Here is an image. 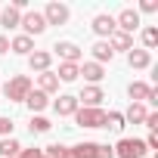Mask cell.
Returning <instances> with one entry per match:
<instances>
[{
	"label": "cell",
	"mask_w": 158,
	"mask_h": 158,
	"mask_svg": "<svg viewBox=\"0 0 158 158\" xmlns=\"http://www.w3.org/2000/svg\"><path fill=\"white\" fill-rule=\"evenodd\" d=\"M115 28L133 37V31L139 28V13H136V10H121V16L115 19Z\"/></svg>",
	"instance_id": "cell-5"
},
{
	"label": "cell",
	"mask_w": 158,
	"mask_h": 158,
	"mask_svg": "<svg viewBox=\"0 0 158 158\" xmlns=\"http://www.w3.org/2000/svg\"><path fill=\"white\" fill-rule=\"evenodd\" d=\"M99 37H109L112 31H115V19L109 16V13H99V16H93V25H90Z\"/></svg>",
	"instance_id": "cell-9"
},
{
	"label": "cell",
	"mask_w": 158,
	"mask_h": 158,
	"mask_svg": "<svg viewBox=\"0 0 158 158\" xmlns=\"http://www.w3.org/2000/svg\"><path fill=\"white\" fill-rule=\"evenodd\" d=\"M139 10H143V13H158V3H155V0H143Z\"/></svg>",
	"instance_id": "cell-32"
},
{
	"label": "cell",
	"mask_w": 158,
	"mask_h": 158,
	"mask_svg": "<svg viewBox=\"0 0 158 158\" xmlns=\"http://www.w3.org/2000/svg\"><path fill=\"white\" fill-rule=\"evenodd\" d=\"M127 62H130V68H149L152 65V56H149V50H130L127 53Z\"/></svg>",
	"instance_id": "cell-16"
},
{
	"label": "cell",
	"mask_w": 158,
	"mask_h": 158,
	"mask_svg": "<svg viewBox=\"0 0 158 158\" xmlns=\"http://www.w3.org/2000/svg\"><path fill=\"white\" fill-rule=\"evenodd\" d=\"M102 99H106V96H102L99 87H84V93L77 96V102H84V109H99Z\"/></svg>",
	"instance_id": "cell-10"
},
{
	"label": "cell",
	"mask_w": 158,
	"mask_h": 158,
	"mask_svg": "<svg viewBox=\"0 0 158 158\" xmlns=\"http://www.w3.org/2000/svg\"><path fill=\"white\" fill-rule=\"evenodd\" d=\"M50 62H53V53H47V50H34L31 56H28V65H31V71H50Z\"/></svg>",
	"instance_id": "cell-8"
},
{
	"label": "cell",
	"mask_w": 158,
	"mask_h": 158,
	"mask_svg": "<svg viewBox=\"0 0 158 158\" xmlns=\"http://www.w3.org/2000/svg\"><path fill=\"white\" fill-rule=\"evenodd\" d=\"M19 25L25 28V37H34V34H44V31H47V22H44L40 13H25Z\"/></svg>",
	"instance_id": "cell-6"
},
{
	"label": "cell",
	"mask_w": 158,
	"mask_h": 158,
	"mask_svg": "<svg viewBox=\"0 0 158 158\" xmlns=\"http://www.w3.org/2000/svg\"><path fill=\"white\" fill-rule=\"evenodd\" d=\"M146 115H149V109H146L143 102H130V109H127V115H124V118H127L130 124H143V121H146Z\"/></svg>",
	"instance_id": "cell-20"
},
{
	"label": "cell",
	"mask_w": 158,
	"mask_h": 158,
	"mask_svg": "<svg viewBox=\"0 0 158 158\" xmlns=\"http://www.w3.org/2000/svg\"><path fill=\"white\" fill-rule=\"evenodd\" d=\"M77 74H81V65H74V62H62V65H59V71H56L59 81H74Z\"/></svg>",
	"instance_id": "cell-22"
},
{
	"label": "cell",
	"mask_w": 158,
	"mask_h": 158,
	"mask_svg": "<svg viewBox=\"0 0 158 158\" xmlns=\"http://www.w3.org/2000/svg\"><path fill=\"white\" fill-rule=\"evenodd\" d=\"M74 112H77V96L62 93V96L56 99V115H74Z\"/></svg>",
	"instance_id": "cell-13"
},
{
	"label": "cell",
	"mask_w": 158,
	"mask_h": 158,
	"mask_svg": "<svg viewBox=\"0 0 158 158\" xmlns=\"http://www.w3.org/2000/svg\"><path fill=\"white\" fill-rule=\"evenodd\" d=\"M3 53H10V40H6L3 34H0V56H3Z\"/></svg>",
	"instance_id": "cell-34"
},
{
	"label": "cell",
	"mask_w": 158,
	"mask_h": 158,
	"mask_svg": "<svg viewBox=\"0 0 158 158\" xmlns=\"http://www.w3.org/2000/svg\"><path fill=\"white\" fill-rule=\"evenodd\" d=\"M112 149H115V155H121V158H143V155H146L143 139H118V146H112Z\"/></svg>",
	"instance_id": "cell-3"
},
{
	"label": "cell",
	"mask_w": 158,
	"mask_h": 158,
	"mask_svg": "<svg viewBox=\"0 0 158 158\" xmlns=\"http://www.w3.org/2000/svg\"><path fill=\"white\" fill-rule=\"evenodd\" d=\"M19 22H22V13H19L16 6H6V10H0V25H3L6 31H10V28H19Z\"/></svg>",
	"instance_id": "cell-14"
},
{
	"label": "cell",
	"mask_w": 158,
	"mask_h": 158,
	"mask_svg": "<svg viewBox=\"0 0 158 158\" xmlns=\"http://www.w3.org/2000/svg\"><path fill=\"white\" fill-rule=\"evenodd\" d=\"M19 149H22V146H19L13 136H10V139H0V155H3V158H13Z\"/></svg>",
	"instance_id": "cell-25"
},
{
	"label": "cell",
	"mask_w": 158,
	"mask_h": 158,
	"mask_svg": "<svg viewBox=\"0 0 158 158\" xmlns=\"http://www.w3.org/2000/svg\"><path fill=\"white\" fill-rule=\"evenodd\" d=\"M44 158H71V149H68V146L53 143V146H47V149H44Z\"/></svg>",
	"instance_id": "cell-24"
},
{
	"label": "cell",
	"mask_w": 158,
	"mask_h": 158,
	"mask_svg": "<svg viewBox=\"0 0 158 158\" xmlns=\"http://www.w3.org/2000/svg\"><path fill=\"white\" fill-rule=\"evenodd\" d=\"M149 90H152V87H146L143 81H133V84L127 87L130 99H133V102H143V106H146V99H149Z\"/></svg>",
	"instance_id": "cell-19"
},
{
	"label": "cell",
	"mask_w": 158,
	"mask_h": 158,
	"mask_svg": "<svg viewBox=\"0 0 158 158\" xmlns=\"http://www.w3.org/2000/svg\"><path fill=\"white\" fill-rule=\"evenodd\" d=\"M81 74L87 77V81H93V87L106 77V71H102V65H96V62H84V68H81Z\"/></svg>",
	"instance_id": "cell-18"
},
{
	"label": "cell",
	"mask_w": 158,
	"mask_h": 158,
	"mask_svg": "<svg viewBox=\"0 0 158 158\" xmlns=\"http://www.w3.org/2000/svg\"><path fill=\"white\" fill-rule=\"evenodd\" d=\"M96 152H99L96 143H77L71 149V158H96Z\"/></svg>",
	"instance_id": "cell-21"
},
{
	"label": "cell",
	"mask_w": 158,
	"mask_h": 158,
	"mask_svg": "<svg viewBox=\"0 0 158 158\" xmlns=\"http://www.w3.org/2000/svg\"><path fill=\"white\" fill-rule=\"evenodd\" d=\"M50 127H53V124H50L47 118H40V115H34V118H31V130H37V133H47Z\"/></svg>",
	"instance_id": "cell-27"
},
{
	"label": "cell",
	"mask_w": 158,
	"mask_h": 158,
	"mask_svg": "<svg viewBox=\"0 0 158 158\" xmlns=\"http://www.w3.org/2000/svg\"><path fill=\"white\" fill-rule=\"evenodd\" d=\"M109 47H112V53H115V50H133V37L115 28V31L109 34Z\"/></svg>",
	"instance_id": "cell-11"
},
{
	"label": "cell",
	"mask_w": 158,
	"mask_h": 158,
	"mask_svg": "<svg viewBox=\"0 0 158 158\" xmlns=\"http://www.w3.org/2000/svg\"><path fill=\"white\" fill-rule=\"evenodd\" d=\"M112 47H109V40H96L93 44V62L96 65H102V62H112Z\"/></svg>",
	"instance_id": "cell-15"
},
{
	"label": "cell",
	"mask_w": 158,
	"mask_h": 158,
	"mask_svg": "<svg viewBox=\"0 0 158 158\" xmlns=\"http://www.w3.org/2000/svg\"><path fill=\"white\" fill-rule=\"evenodd\" d=\"M6 133H13V121L0 115V136H6Z\"/></svg>",
	"instance_id": "cell-30"
},
{
	"label": "cell",
	"mask_w": 158,
	"mask_h": 158,
	"mask_svg": "<svg viewBox=\"0 0 158 158\" xmlns=\"http://www.w3.org/2000/svg\"><path fill=\"white\" fill-rule=\"evenodd\" d=\"M143 124H146V127H149V130H158V115H155V112H149V115H146V121H143Z\"/></svg>",
	"instance_id": "cell-31"
},
{
	"label": "cell",
	"mask_w": 158,
	"mask_h": 158,
	"mask_svg": "<svg viewBox=\"0 0 158 158\" xmlns=\"http://www.w3.org/2000/svg\"><path fill=\"white\" fill-rule=\"evenodd\" d=\"M3 93H6L10 102H25V96L31 93V77L28 74H16L13 81L3 87Z\"/></svg>",
	"instance_id": "cell-1"
},
{
	"label": "cell",
	"mask_w": 158,
	"mask_h": 158,
	"mask_svg": "<svg viewBox=\"0 0 158 158\" xmlns=\"http://www.w3.org/2000/svg\"><path fill=\"white\" fill-rule=\"evenodd\" d=\"M10 50H13V53H19V56H31V53H34V40H31V37H25V34H19V37H13V40H10Z\"/></svg>",
	"instance_id": "cell-12"
},
{
	"label": "cell",
	"mask_w": 158,
	"mask_h": 158,
	"mask_svg": "<svg viewBox=\"0 0 158 158\" xmlns=\"http://www.w3.org/2000/svg\"><path fill=\"white\" fill-rule=\"evenodd\" d=\"M143 44L152 50V47L158 44V31H155V28H146V31H143Z\"/></svg>",
	"instance_id": "cell-28"
},
{
	"label": "cell",
	"mask_w": 158,
	"mask_h": 158,
	"mask_svg": "<svg viewBox=\"0 0 158 158\" xmlns=\"http://www.w3.org/2000/svg\"><path fill=\"white\" fill-rule=\"evenodd\" d=\"M47 102H50V99H47V93H40V90H31V93L25 96V106H28L31 112H44Z\"/></svg>",
	"instance_id": "cell-17"
},
{
	"label": "cell",
	"mask_w": 158,
	"mask_h": 158,
	"mask_svg": "<svg viewBox=\"0 0 158 158\" xmlns=\"http://www.w3.org/2000/svg\"><path fill=\"white\" fill-rule=\"evenodd\" d=\"M13 158H44V149H19Z\"/></svg>",
	"instance_id": "cell-29"
},
{
	"label": "cell",
	"mask_w": 158,
	"mask_h": 158,
	"mask_svg": "<svg viewBox=\"0 0 158 158\" xmlns=\"http://www.w3.org/2000/svg\"><path fill=\"white\" fill-rule=\"evenodd\" d=\"M53 50H56V56H62V62H74L77 65V59H81V47L74 40H59Z\"/></svg>",
	"instance_id": "cell-7"
},
{
	"label": "cell",
	"mask_w": 158,
	"mask_h": 158,
	"mask_svg": "<svg viewBox=\"0 0 158 158\" xmlns=\"http://www.w3.org/2000/svg\"><path fill=\"white\" fill-rule=\"evenodd\" d=\"M40 16H44V22H47V25H65L71 13H68V6H65V3H50Z\"/></svg>",
	"instance_id": "cell-4"
},
{
	"label": "cell",
	"mask_w": 158,
	"mask_h": 158,
	"mask_svg": "<svg viewBox=\"0 0 158 158\" xmlns=\"http://www.w3.org/2000/svg\"><path fill=\"white\" fill-rule=\"evenodd\" d=\"M74 121L81 127H106V112L102 109H77Z\"/></svg>",
	"instance_id": "cell-2"
},
{
	"label": "cell",
	"mask_w": 158,
	"mask_h": 158,
	"mask_svg": "<svg viewBox=\"0 0 158 158\" xmlns=\"http://www.w3.org/2000/svg\"><path fill=\"white\" fill-rule=\"evenodd\" d=\"M106 127L121 130V127H124V115H121V112H109V115H106Z\"/></svg>",
	"instance_id": "cell-26"
},
{
	"label": "cell",
	"mask_w": 158,
	"mask_h": 158,
	"mask_svg": "<svg viewBox=\"0 0 158 158\" xmlns=\"http://www.w3.org/2000/svg\"><path fill=\"white\" fill-rule=\"evenodd\" d=\"M56 90H59L56 71H44V74H40V93H56Z\"/></svg>",
	"instance_id": "cell-23"
},
{
	"label": "cell",
	"mask_w": 158,
	"mask_h": 158,
	"mask_svg": "<svg viewBox=\"0 0 158 158\" xmlns=\"http://www.w3.org/2000/svg\"><path fill=\"white\" fill-rule=\"evenodd\" d=\"M143 146H146V149H158V136H155V133H152V136H149V139H146V143H143Z\"/></svg>",
	"instance_id": "cell-33"
}]
</instances>
